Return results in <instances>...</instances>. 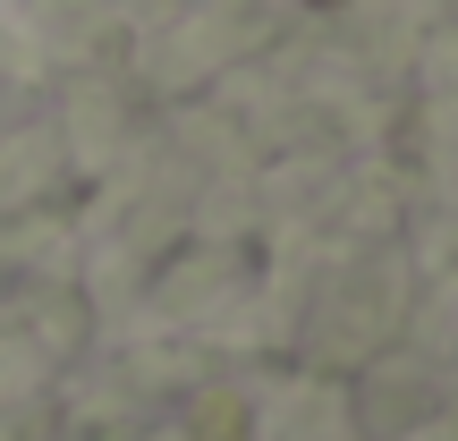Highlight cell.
I'll return each mask as SVG.
<instances>
[{"label":"cell","instance_id":"1","mask_svg":"<svg viewBox=\"0 0 458 441\" xmlns=\"http://www.w3.org/2000/svg\"><path fill=\"white\" fill-rule=\"evenodd\" d=\"M196 433H204V441H246V408H238V399H204Z\"/></svg>","mask_w":458,"mask_h":441},{"label":"cell","instance_id":"2","mask_svg":"<svg viewBox=\"0 0 458 441\" xmlns=\"http://www.w3.org/2000/svg\"><path fill=\"white\" fill-rule=\"evenodd\" d=\"M314 9H340V0H314Z\"/></svg>","mask_w":458,"mask_h":441}]
</instances>
